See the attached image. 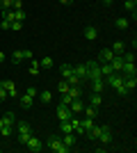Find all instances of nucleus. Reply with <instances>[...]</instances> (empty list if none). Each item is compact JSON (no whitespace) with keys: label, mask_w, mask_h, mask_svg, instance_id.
<instances>
[{"label":"nucleus","mask_w":137,"mask_h":153,"mask_svg":"<svg viewBox=\"0 0 137 153\" xmlns=\"http://www.w3.org/2000/svg\"><path fill=\"white\" fill-rule=\"evenodd\" d=\"M105 87H107V85H105V80H103V78H94V80H91V89L96 91V94H101V91H103Z\"/></svg>","instance_id":"obj_16"},{"label":"nucleus","mask_w":137,"mask_h":153,"mask_svg":"<svg viewBox=\"0 0 137 153\" xmlns=\"http://www.w3.org/2000/svg\"><path fill=\"white\" fill-rule=\"evenodd\" d=\"M103 5H112V0H103Z\"/></svg>","instance_id":"obj_47"},{"label":"nucleus","mask_w":137,"mask_h":153,"mask_svg":"<svg viewBox=\"0 0 137 153\" xmlns=\"http://www.w3.org/2000/svg\"><path fill=\"white\" fill-rule=\"evenodd\" d=\"M96 37H98V27H96V25H87V27H85V39L94 41Z\"/></svg>","instance_id":"obj_20"},{"label":"nucleus","mask_w":137,"mask_h":153,"mask_svg":"<svg viewBox=\"0 0 137 153\" xmlns=\"http://www.w3.org/2000/svg\"><path fill=\"white\" fill-rule=\"evenodd\" d=\"M112 53H114V55H121V53H126V46L121 44V41H114V44H112V48H110Z\"/></svg>","instance_id":"obj_27"},{"label":"nucleus","mask_w":137,"mask_h":153,"mask_svg":"<svg viewBox=\"0 0 137 153\" xmlns=\"http://www.w3.org/2000/svg\"><path fill=\"white\" fill-rule=\"evenodd\" d=\"M0 151H2V146H0Z\"/></svg>","instance_id":"obj_49"},{"label":"nucleus","mask_w":137,"mask_h":153,"mask_svg":"<svg viewBox=\"0 0 137 153\" xmlns=\"http://www.w3.org/2000/svg\"><path fill=\"white\" fill-rule=\"evenodd\" d=\"M135 87H137V78L135 76H124V89H126V94L135 91Z\"/></svg>","instance_id":"obj_8"},{"label":"nucleus","mask_w":137,"mask_h":153,"mask_svg":"<svg viewBox=\"0 0 137 153\" xmlns=\"http://www.w3.org/2000/svg\"><path fill=\"white\" fill-rule=\"evenodd\" d=\"M14 21H21V23H23V21H25V12H23V9H14Z\"/></svg>","instance_id":"obj_34"},{"label":"nucleus","mask_w":137,"mask_h":153,"mask_svg":"<svg viewBox=\"0 0 137 153\" xmlns=\"http://www.w3.org/2000/svg\"><path fill=\"white\" fill-rule=\"evenodd\" d=\"M23 59H32V51H14L12 53V62L21 64Z\"/></svg>","instance_id":"obj_7"},{"label":"nucleus","mask_w":137,"mask_h":153,"mask_svg":"<svg viewBox=\"0 0 137 153\" xmlns=\"http://www.w3.org/2000/svg\"><path fill=\"white\" fill-rule=\"evenodd\" d=\"M39 96H41V103H50L53 101V94H50V91H39Z\"/></svg>","instance_id":"obj_36"},{"label":"nucleus","mask_w":137,"mask_h":153,"mask_svg":"<svg viewBox=\"0 0 137 153\" xmlns=\"http://www.w3.org/2000/svg\"><path fill=\"white\" fill-rule=\"evenodd\" d=\"M112 57H114V53H112L110 48H103V51L98 53V59H96V62H98V64H103V62H110Z\"/></svg>","instance_id":"obj_15"},{"label":"nucleus","mask_w":137,"mask_h":153,"mask_svg":"<svg viewBox=\"0 0 137 153\" xmlns=\"http://www.w3.org/2000/svg\"><path fill=\"white\" fill-rule=\"evenodd\" d=\"M39 66L48 71V69H53V66H55V62H53V57H50V55H46V57H41V59H39Z\"/></svg>","instance_id":"obj_22"},{"label":"nucleus","mask_w":137,"mask_h":153,"mask_svg":"<svg viewBox=\"0 0 137 153\" xmlns=\"http://www.w3.org/2000/svg\"><path fill=\"white\" fill-rule=\"evenodd\" d=\"M103 80H105V85H110V87L117 91V94L126 96V89H124V76H121V73H110V76H105Z\"/></svg>","instance_id":"obj_1"},{"label":"nucleus","mask_w":137,"mask_h":153,"mask_svg":"<svg viewBox=\"0 0 137 153\" xmlns=\"http://www.w3.org/2000/svg\"><path fill=\"white\" fill-rule=\"evenodd\" d=\"M21 27H23V23H21V21H12V30H14V32H21Z\"/></svg>","instance_id":"obj_41"},{"label":"nucleus","mask_w":137,"mask_h":153,"mask_svg":"<svg viewBox=\"0 0 137 153\" xmlns=\"http://www.w3.org/2000/svg\"><path fill=\"white\" fill-rule=\"evenodd\" d=\"M110 66H112V71H114V73H119V71H121V66H124V59H121V55H114V57L110 59Z\"/></svg>","instance_id":"obj_19"},{"label":"nucleus","mask_w":137,"mask_h":153,"mask_svg":"<svg viewBox=\"0 0 137 153\" xmlns=\"http://www.w3.org/2000/svg\"><path fill=\"white\" fill-rule=\"evenodd\" d=\"M0 119H2V126H16V114L14 112H5Z\"/></svg>","instance_id":"obj_18"},{"label":"nucleus","mask_w":137,"mask_h":153,"mask_svg":"<svg viewBox=\"0 0 137 153\" xmlns=\"http://www.w3.org/2000/svg\"><path fill=\"white\" fill-rule=\"evenodd\" d=\"M124 7L128 9V12H133V16H135V9H137V0H126Z\"/></svg>","instance_id":"obj_32"},{"label":"nucleus","mask_w":137,"mask_h":153,"mask_svg":"<svg viewBox=\"0 0 137 153\" xmlns=\"http://www.w3.org/2000/svg\"><path fill=\"white\" fill-rule=\"evenodd\" d=\"M73 76L78 78V80H85V78H87V66H85V64H78V66H73Z\"/></svg>","instance_id":"obj_17"},{"label":"nucleus","mask_w":137,"mask_h":153,"mask_svg":"<svg viewBox=\"0 0 137 153\" xmlns=\"http://www.w3.org/2000/svg\"><path fill=\"white\" fill-rule=\"evenodd\" d=\"M64 133H73V128L69 121H59V135H64Z\"/></svg>","instance_id":"obj_31"},{"label":"nucleus","mask_w":137,"mask_h":153,"mask_svg":"<svg viewBox=\"0 0 137 153\" xmlns=\"http://www.w3.org/2000/svg\"><path fill=\"white\" fill-rule=\"evenodd\" d=\"M12 133H14L12 126H2V128H0V137H9Z\"/></svg>","instance_id":"obj_35"},{"label":"nucleus","mask_w":137,"mask_h":153,"mask_svg":"<svg viewBox=\"0 0 137 153\" xmlns=\"http://www.w3.org/2000/svg\"><path fill=\"white\" fill-rule=\"evenodd\" d=\"M0 27H2V30H12V21H9V19H2Z\"/></svg>","instance_id":"obj_40"},{"label":"nucleus","mask_w":137,"mask_h":153,"mask_svg":"<svg viewBox=\"0 0 137 153\" xmlns=\"http://www.w3.org/2000/svg\"><path fill=\"white\" fill-rule=\"evenodd\" d=\"M82 112H85V117H89V119H96L98 108H94V105H85V108H82Z\"/></svg>","instance_id":"obj_24"},{"label":"nucleus","mask_w":137,"mask_h":153,"mask_svg":"<svg viewBox=\"0 0 137 153\" xmlns=\"http://www.w3.org/2000/svg\"><path fill=\"white\" fill-rule=\"evenodd\" d=\"M5 57H7V55H5V53H2V51H0V64L5 62Z\"/></svg>","instance_id":"obj_46"},{"label":"nucleus","mask_w":137,"mask_h":153,"mask_svg":"<svg viewBox=\"0 0 137 153\" xmlns=\"http://www.w3.org/2000/svg\"><path fill=\"white\" fill-rule=\"evenodd\" d=\"M69 123H71V128H73V133H76V135H85V128H82V123H80V119L76 114L69 119Z\"/></svg>","instance_id":"obj_11"},{"label":"nucleus","mask_w":137,"mask_h":153,"mask_svg":"<svg viewBox=\"0 0 137 153\" xmlns=\"http://www.w3.org/2000/svg\"><path fill=\"white\" fill-rule=\"evenodd\" d=\"M101 103H103V98H101V94H91V101H89V105H94V108H101Z\"/></svg>","instance_id":"obj_30"},{"label":"nucleus","mask_w":137,"mask_h":153,"mask_svg":"<svg viewBox=\"0 0 137 153\" xmlns=\"http://www.w3.org/2000/svg\"><path fill=\"white\" fill-rule=\"evenodd\" d=\"M121 76H135L137 69H135V62H124V66H121V71H119Z\"/></svg>","instance_id":"obj_13"},{"label":"nucleus","mask_w":137,"mask_h":153,"mask_svg":"<svg viewBox=\"0 0 137 153\" xmlns=\"http://www.w3.org/2000/svg\"><path fill=\"white\" fill-rule=\"evenodd\" d=\"M0 128H2V119H0Z\"/></svg>","instance_id":"obj_48"},{"label":"nucleus","mask_w":137,"mask_h":153,"mask_svg":"<svg viewBox=\"0 0 137 153\" xmlns=\"http://www.w3.org/2000/svg\"><path fill=\"white\" fill-rule=\"evenodd\" d=\"M128 25H130L128 19H114V27L117 30H128Z\"/></svg>","instance_id":"obj_28"},{"label":"nucleus","mask_w":137,"mask_h":153,"mask_svg":"<svg viewBox=\"0 0 137 153\" xmlns=\"http://www.w3.org/2000/svg\"><path fill=\"white\" fill-rule=\"evenodd\" d=\"M66 94L71 96V98H80V94H82V89H80V85H71Z\"/></svg>","instance_id":"obj_25"},{"label":"nucleus","mask_w":137,"mask_h":153,"mask_svg":"<svg viewBox=\"0 0 137 153\" xmlns=\"http://www.w3.org/2000/svg\"><path fill=\"white\" fill-rule=\"evenodd\" d=\"M5 98H7V91H5V87L0 85V103H5Z\"/></svg>","instance_id":"obj_43"},{"label":"nucleus","mask_w":137,"mask_h":153,"mask_svg":"<svg viewBox=\"0 0 137 153\" xmlns=\"http://www.w3.org/2000/svg\"><path fill=\"white\" fill-rule=\"evenodd\" d=\"M101 73H103V78L110 76V73H114V71H112V66H110V62H103V64H101Z\"/></svg>","instance_id":"obj_33"},{"label":"nucleus","mask_w":137,"mask_h":153,"mask_svg":"<svg viewBox=\"0 0 137 153\" xmlns=\"http://www.w3.org/2000/svg\"><path fill=\"white\" fill-rule=\"evenodd\" d=\"M59 5H64V7H69V5H73V0H59Z\"/></svg>","instance_id":"obj_45"},{"label":"nucleus","mask_w":137,"mask_h":153,"mask_svg":"<svg viewBox=\"0 0 137 153\" xmlns=\"http://www.w3.org/2000/svg\"><path fill=\"white\" fill-rule=\"evenodd\" d=\"M25 146H27V151H32V153H37V151H41V142L34 137V135H30V140L25 142Z\"/></svg>","instance_id":"obj_12"},{"label":"nucleus","mask_w":137,"mask_h":153,"mask_svg":"<svg viewBox=\"0 0 137 153\" xmlns=\"http://www.w3.org/2000/svg\"><path fill=\"white\" fill-rule=\"evenodd\" d=\"M87 78L89 80H94V78H103V73H101V64L98 62H87Z\"/></svg>","instance_id":"obj_4"},{"label":"nucleus","mask_w":137,"mask_h":153,"mask_svg":"<svg viewBox=\"0 0 137 153\" xmlns=\"http://www.w3.org/2000/svg\"><path fill=\"white\" fill-rule=\"evenodd\" d=\"M121 59L124 62H135V53H121Z\"/></svg>","instance_id":"obj_37"},{"label":"nucleus","mask_w":137,"mask_h":153,"mask_svg":"<svg viewBox=\"0 0 137 153\" xmlns=\"http://www.w3.org/2000/svg\"><path fill=\"white\" fill-rule=\"evenodd\" d=\"M71 117H73V112L69 110V105L59 103V105H57V121H69Z\"/></svg>","instance_id":"obj_6"},{"label":"nucleus","mask_w":137,"mask_h":153,"mask_svg":"<svg viewBox=\"0 0 137 153\" xmlns=\"http://www.w3.org/2000/svg\"><path fill=\"white\" fill-rule=\"evenodd\" d=\"M19 103H21V108H32V105H34V98H32V96H27V94H23V96H19Z\"/></svg>","instance_id":"obj_21"},{"label":"nucleus","mask_w":137,"mask_h":153,"mask_svg":"<svg viewBox=\"0 0 137 153\" xmlns=\"http://www.w3.org/2000/svg\"><path fill=\"white\" fill-rule=\"evenodd\" d=\"M25 94L34 98V96H39V89H37V87H27V89H25Z\"/></svg>","instance_id":"obj_39"},{"label":"nucleus","mask_w":137,"mask_h":153,"mask_svg":"<svg viewBox=\"0 0 137 153\" xmlns=\"http://www.w3.org/2000/svg\"><path fill=\"white\" fill-rule=\"evenodd\" d=\"M12 9H23V0H12Z\"/></svg>","instance_id":"obj_42"},{"label":"nucleus","mask_w":137,"mask_h":153,"mask_svg":"<svg viewBox=\"0 0 137 153\" xmlns=\"http://www.w3.org/2000/svg\"><path fill=\"white\" fill-rule=\"evenodd\" d=\"M62 142H64L69 149H73L76 144H78V135H76V133H64V135H62Z\"/></svg>","instance_id":"obj_10"},{"label":"nucleus","mask_w":137,"mask_h":153,"mask_svg":"<svg viewBox=\"0 0 137 153\" xmlns=\"http://www.w3.org/2000/svg\"><path fill=\"white\" fill-rule=\"evenodd\" d=\"M16 135H19V142L25 146V142L30 140V135H32V128L27 126V123L21 121V123H16Z\"/></svg>","instance_id":"obj_3"},{"label":"nucleus","mask_w":137,"mask_h":153,"mask_svg":"<svg viewBox=\"0 0 137 153\" xmlns=\"http://www.w3.org/2000/svg\"><path fill=\"white\" fill-rule=\"evenodd\" d=\"M71 73H73L71 64H62V66H59V76L64 78V80H66V78H71Z\"/></svg>","instance_id":"obj_23"},{"label":"nucleus","mask_w":137,"mask_h":153,"mask_svg":"<svg viewBox=\"0 0 137 153\" xmlns=\"http://www.w3.org/2000/svg\"><path fill=\"white\" fill-rule=\"evenodd\" d=\"M96 142H101V144H112V128L110 126H101V133H98V140Z\"/></svg>","instance_id":"obj_5"},{"label":"nucleus","mask_w":137,"mask_h":153,"mask_svg":"<svg viewBox=\"0 0 137 153\" xmlns=\"http://www.w3.org/2000/svg\"><path fill=\"white\" fill-rule=\"evenodd\" d=\"M0 85L5 87L7 96H19V89H16V82H14V80H2Z\"/></svg>","instance_id":"obj_9"},{"label":"nucleus","mask_w":137,"mask_h":153,"mask_svg":"<svg viewBox=\"0 0 137 153\" xmlns=\"http://www.w3.org/2000/svg\"><path fill=\"white\" fill-rule=\"evenodd\" d=\"M73 101V98H71V96H69V94H62V103H64V105H69V103H71Z\"/></svg>","instance_id":"obj_44"},{"label":"nucleus","mask_w":137,"mask_h":153,"mask_svg":"<svg viewBox=\"0 0 137 153\" xmlns=\"http://www.w3.org/2000/svg\"><path fill=\"white\" fill-rule=\"evenodd\" d=\"M82 108H85V103L80 101V98H73V101L69 103V110H71L73 114H80V112H82Z\"/></svg>","instance_id":"obj_14"},{"label":"nucleus","mask_w":137,"mask_h":153,"mask_svg":"<svg viewBox=\"0 0 137 153\" xmlns=\"http://www.w3.org/2000/svg\"><path fill=\"white\" fill-rule=\"evenodd\" d=\"M0 9H2V12L12 9V0H0Z\"/></svg>","instance_id":"obj_38"},{"label":"nucleus","mask_w":137,"mask_h":153,"mask_svg":"<svg viewBox=\"0 0 137 153\" xmlns=\"http://www.w3.org/2000/svg\"><path fill=\"white\" fill-rule=\"evenodd\" d=\"M48 149H50L53 153H69L71 151V149L62 142V137H57V135H53L50 140H48Z\"/></svg>","instance_id":"obj_2"},{"label":"nucleus","mask_w":137,"mask_h":153,"mask_svg":"<svg viewBox=\"0 0 137 153\" xmlns=\"http://www.w3.org/2000/svg\"><path fill=\"white\" fill-rule=\"evenodd\" d=\"M39 71H41L39 59H30V76H39Z\"/></svg>","instance_id":"obj_26"},{"label":"nucleus","mask_w":137,"mask_h":153,"mask_svg":"<svg viewBox=\"0 0 137 153\" xmlns=\"http://www.w3.org/2000/svg\"><path fill=\"white\" fill-rule=\"evenodd\" d=\"M69 87H71V85H69V80H64V78L57 82V91H59V94H66V91H69Z\"/></svg>","instance_id":"obj_29"}]
</instances>
